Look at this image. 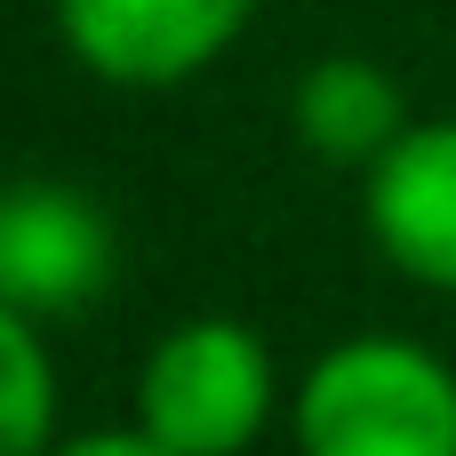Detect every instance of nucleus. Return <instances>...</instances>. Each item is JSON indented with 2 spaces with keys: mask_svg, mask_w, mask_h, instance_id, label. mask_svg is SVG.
I'll return each instance as SVG.
<instances>
[{
  "mask_svg": "<svg viewBox=\"0 0 456 456\" xmlns=\"http://www.w3.org/2000/svg\"><path fill=\"white\" fill-rule=\"evenodd\" d=\"M256 0H56V32L80 72L112 88H176L208 72L240 32Z\"/></svg>",
  "mask_w": 456,
  "mask_h": 456,
  "instance_id": "obj_4",
  "label": "nucleus"
},
{
  "mask_svg": "<svg viewBox=\"0 0 456 456\" xmlns=\"http://www.w3.org/2000/svg\"><path fill=\"white\" fill-rule=\"evenodd\" d=\"M273 417V353L256 329L200 313L144 353L136 377V433L168 456H240Z\"/></svg>",
  "mask_w": 456,
  "mask_h": 456,
  "instance_id": "obj_2",
  "label": "nucleus"
},
{
  "mask_svg": "<svg viewBox=\"0 0 456 456\" xmlns=\"http://www.w3.org/2000/svg\"><path fill=\"white\" fill-rule=\"evenodd\" d=\"M369 240L417 289L456 297V120L409 128L369 168Z\"/></svg>",
  "mask_w": 456,
  "mask_h": 456,
  "instance_id": "obj_5",
  "label": "nucleus"
},
{
  "mask_svg": "<svg viewBox=\"0 0 456 456\" xmlns=\"http://www.w3.org/2000/svg\"><path fill=\"white\" fill-rule=\"evenodd\" d=\"M305 456H456V369L409 337L329 345L297 393Z\"/></svg>",
  "mask_w": 456,
  "mask_h": 456,
  "instance_id": "obj_1",
  "label": "nucleus"
},
{
  "mask_svg": "<svg viewBox=\"0 0 456 456\" xmlns=\"http://www.w3.org/2000/svg\"><path fill=\"white\" fill-rule=\"evenodd\" d=\"M104 289H112L104 208L48 176L0 184V305L24 321H72Z\"/></svg>",
  "mask_w": 456,
  "mask_h": 456,
  "instance_id": "obj_3",
  "label": "nucleus"
},
{
  "mask_svg": "<svg viewBox=\"0 0 456 456\" xmlns=\"http://www.w3.org/2000/svg\"><path fill=\"white\" fill-rule=\"evenodd\" d=\"M409 128L417 120H409L401 80L369 56H321L297 80V136L337 168H377Z\"/></svg>",
  "mask_w": 456,
  "mask_h": 456,
  "instance_id": "obj_6",
  "label": "nucleus"
},
{
  "mask_svg": "<svg viewBox=\"0 0 456 456\" xmlns=\"http://www.w3.org/2000/svg\"><path fill=\"white\" fill-rule=\"evenodd\" d=\"M56 449V369L40 345V321L0 305V456Z\"/></svg>",
  "mask_w": 456,
  "mask_h": 456,
  "instance_id": "obj_7",
  "label": "nucleus"
},
{
  "mask_svg": "<svg viewBox=\"0 0 456 456\" xmlns=\"http://www.w3.org/2000/svg\"><path fill=\"white\" fill-rule=\"evenodd\" d=\"M48 456H168V449H160L152 433L128 425V433H80V441H56Z\"/></svg>",
  "mask_w": 456,
  "mask_h": 456,
  "instance_id": "obj_8",
  "label": "nucleus"
}]
</instances>
